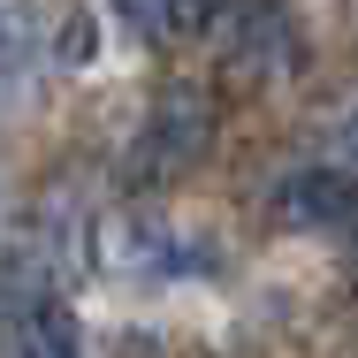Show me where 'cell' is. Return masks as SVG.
Returning a JSON list of instances; mask_svg holds the SVG:
<instances>
[{"label":"cell","mask_w":358,"mask_h":358,"mask_svg":"<svg viewBox=\"0 0 358 358\" xmlns=\"http://www.w3.org/2000/svg\"><path fill=\"white\" fill-rule=\"evenodd\" d=\"M130 23H138L145 38H160V46H176V38H191L206 15H214L221 0H115Z\"/></svg>","instance_id":"cell-4"},{"label":"cell","mask_w":358,"mask_h":358,"mask_svg":"<svg viewBox=\"0 0 358 358\" xmlns=\"http://www.w3.org/2000/svg\"><path fill=\"white\" fill-rule=\"evenodd\" d=\"M206 145H214V107H206V92H199V84H168V92L152 99V115H145V138H138V152H130V176H138V183H168V176L199 168Z\"/></svg>","instance_id":"cell-1"},{"label":"cell","mask_w":358,"mask_h":358,"mask_svg":"<svg viewBox=\"0 0 358 358\" xmlns=\"http://www.w3.org/2000/svg\"><path fill=\"white\" fill-rule=\"evenodd\" d=\"M275 206H282L289 229H328V236H343V229H351V176H343V168H297Z\"/></svg>","instance_id":"cell-2"},{"label":"cell","mask_w":358,"mask_h":358,"mask_svg":"<svg viewBox=\"0 0 358 358\" xmlns=\"http://www.w3.org/2000/svg\"><path fill=\"white\" fill-rule=\"evenodd\" d=\"M15 358H84V328L69 305H31L15 320Z\"/></svg>","instance_id":"cell-3"},{"label":"cell","mask_w":358,"mask_h":358,"mask_svg":"<svg viewBox=\"0 0 358 358\" xmlns=\"http://www.w3.org/2000/svg\"><path fill=\"white\" fill-rule=\"evenodd\" d=\"M38 54V31H31V8L23 0H0V92L23 76V62Z\"/></svg>","instance_id":"cell-5"}]
</instances>
